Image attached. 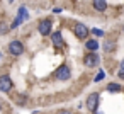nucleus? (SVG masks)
<instances>
[{
	"label": "nucleus",
	"instance_id": "2eb2a0df",
	"mask_svg": "<svg viewBox=\"0 0 124 114\" xmlns=\"http://www.w3.org/2000/svg\"><path fill=\"white\" fill-rule=\"evenodd\" d=\"M117 75H119V78L124 80V60L121 61V66H119V73H117Z\"/></svg>",
	"mask_w": 124,
	"mask_h": 114
},
{
	"label": "nucleus",
	"instance_id": "aec40b11",
	"mask_svg": "<svg viewBox=\"0 0 124 114\" xmlns=\"http://www.w3.org/2000/svg\"><path fill=\"white\" fill-rule=\"evenodd\" d=\"M12 2H14V0H9V4H12Z\"/></svg>",
	"mask_w": 124,
	"mask_h": 114
},
{
	"label": "nucleus",
	"instance_id": "4468645a",
	"mask_svg": "<svg viewBox=\"0 0 124 114\" xmlns=\"http://www.w3.org/2000/svg\"><path fill=\"white\" fill-rule=\"evenodd\" d=\"M9 31H10V27L7 24H0V34H7Z\"/></svg>",
	"mask_w": 124,
	"mask_h": 114
},
{
	"label": "nucleus",
	"instance_id": "6ab92c4d",
	"mask_svg": "<svg viewBox=\"0 0 124 114\" xmlns=\"http://www.w3.org/2000/svg\"><path fill=\"white\" fill-rule=\"evenodd\" d=\"M93 112H95V114H102V112H97V109H95V111H93Z\"/></svg>",
	"mask_w": 124,
	"mask_h": 114
},
{
	"label": "nucleus",
	"instance_id": "1a4fd4ad",
	"mask_svg": "<svg viewBox=\"0 0 124 114\" xmlns=\"http://www.w3.org/2000/svg\"><path fill=\"white\" fill-rule=\"evenodd\" d=\"M85 48L88 51H97L99 49V41L97 39H87L85 41Z\"/></svg>",
	"mask_w": 124,
	"mask_h": 114
},
{
	"label": "nucleus",
	"instance_id": "20e7f679",
	"mask_svg": "<svg viewBox=\"0 0 124 114\" xmlns=\"http://www.w3.org/2000/svg\"><path fill=\"white\" fill-rule=\"evenodd\" d=\"M56 78L58 80H70V77H71V68L68 66V65H60L58 66V70H56Z\"/></svg>",
	"mask_w": 124,
	"mask_h": 114
},
{
	"label": "nucleus",
	"instance_id": "412c9836",
	"mask_svg": "<svg viewBox=\"0 0 124 114\" xmlns=\"http://www.w3.org/2000/svg\"><path fill=\"white\" fill-rule=\"evenodd\" d=\"M0 111H2V104H0Z\"/></svg>",
	"mask_w": 124,
	"mask_h": 114
},
{
	"label": "nucleus",
	"instance_id": "f03ea898",
	"mask_svg": "<svg viewBox=\"0 0 124 114\" xmlns=\"http://www.w3.org/2000/svg\"><path fill=\"white\" fill-rule=\"evenodd\" d=\"M9 53H10L12 56H21V55L24 53V44H22L19 39L10 41V43H9Z\"/></svg>",
	"mask_w": 124,
	"mask_h": 114
},
{
	"label": "nucleus",
	"instance_id": "0eeeda50",
	"mask_svg": "<svg viewBox=\"0 0 124 114\" xmlns=\"http://www.w3.org/2000/svg\"><path fill=\"white\" fill-rule=\"evenodd\" d=\"M12 87H14V83H12V78L9 77V75H2L0 77V92H10L12 90Z\"/></svg>",
	"mask_w": 124,
	"mask_h": 114
},
{
	"label": "nucleus",
	"instance_id": "7ed1b4c3",
	"mask_svg": "<svg viewBox=\"0 0 124 114\" xmlns=\"http://www.w3.org/2000/svg\"><path fill=\"white\" fill-rule=\"evenodd\" d=\"M73 33H75V36H77L78 39H87V36H88L90 29H88L85 24H82V22H77V24L73 26Z\"/></svg>",
	"mask_w": 124,
	"mask_h": 114
},
{
	"label": "nucleus",
	"instance_id": "dca6fc26",
	"mask_svg": "<svg viewBox=\"0 0 124 114\" xmlns=\"http://www.w3.org/2000/svg\"><path fill=\"white\" fill-rule=\"evenodd\" d=\"M104 77H105V73H104V72H99V73L95 75V82H100Z\"/></svg>",
	"mask_w": 124,
	"mask_h": 114
},
{
	"label": "nucleus",
	"instance_id": "f257e3e1",
	"mask_svg": "<svg viewBox=\"0 0 124 114\" xmlns=\"http://www.w3.org/2000/svg\"><path fill=\"white\" fill-rule=\"evenodd\" d=\"M83 63H85L87 68H95V66H99L100 58H99V55H97L95 51H88V53L83 56Z\"/></svg>",
	"mask_w": 124,
	"mask_h": 114
},
{
	"label": "nucleus",
	"instance_id": "9d476101",
	"mask_svg": "<svg viewBox=\"0 0 124 114\" xmlns=\"http://www.w3.org/2000/svg\"><path fill=\"white\" fill-rule=\"evenodd\" d=\"M93 9L99 10V12H104L107 9V2L105 0H93Z\"/></svg>",
	"mask_w": 124,
	"mask_h": 114
},
{
	"label": "nucleus",
	"instance_id": "f8f14e48",
	"mask_svg": "<svg viewBox=\"0 0 124 114\" xmlns=\"http://www.w3.org/2000/svg\"><path fill=\"white\" fill-rule=\"evenodd\" d=\"M17 17H19L21 21H26V19L29 17V14H27V9H26V7H21V9H19V16H17Z\"/></svg>",
	"mask_w": 124,
	"mask_h": 114
},
{
	"label": "nucleus",
	"instance_id": "ddd939ff",
	"mask_svg": "<svg viewBox=\"0 0 124 114\" xmlns=\"http://www.w3.org/2000/svg\"><path fill=\"white\" fill-rule=\"evenodd\" d=\"M107 90H109V92H121L122 89H121L119 83H109V85H107Z\"/></svg>",
	"mask_w": 124,
	"mask_h": 114
},
{
	"label": "nucleus",
	"instance_id": "39448f33",
	"mask_svg": "<svg viewBox=\"0 0 124 114\" xmlns=\"http://www.w3.org/2000/svg\"><path fill=\"white\" fill-rule=\"evenodd\" d=\"M99 102H100V94L99 92H93L87 97V109L90 112H93L97 107H99Z\"/></svg>",
	"mask_w": 124,
	"mask_h": 114
},
{
	"label": "nucleus",
	"instance_id": "4be33fe9",
	"mask_svg": "<svg viewBox=\"0 0 124 114\" xmlns=\"http://www.w3.org/2000/svg\"><path fill=\"white\" fill-rule=\"evenodd\" d=\"M122 31H124V27H122Z\"/></svg>",
	"mask_w": 124,
	"mask_h": 114
},
{
	"label": "nucleus",
	"instance_id": "423d86ee",
	"mask_svg": "<svg viewBox=\"0 0 124 114\" xmlns=\"http://www.w3.org/2000/svg\"><path fill=\"white\" fill-rule=\"evenodd\" d=\"M51 29H53L51 19H44V21H41L39 26H38V31H39L41 36H49V34H51Z\"/></svg>",
	"mask_w": 124,
	"mask_h": 114
},
{
	"label": "nucleus",
	"instance_id": "9b49d317",
	"mask_svg": "<svg viewBox=\"0 0 124 114\" xmlns=\"http://www.w3.org/2000/svg\"><path fill=\"white\" fill-rule=\"evenodd\" d=\"M114 49H116V41H105L104 43V51L105 53H110Z\"/></svg>",
	"mask_w": 124,
	"mask_h": 114
},
{
	"label": "nucleus",
	"instance_id": "6e6552de",
	"mask_svg": "<svg viewBox=\"0 0 124 114\" xmlns=\"http://www.w3.org/2000/svg\"><path fill=\"white\" fill-rule=\"evenodd\" d=\"M49 36H51V43H53L56 48L65 46V41H63V36H61V33H60V31H58V33H51Z\"/></svg>",
	"mask_w": 124,
	"mask_h": 114
},
{
	"label": "nucleus",
	"instance_id": "a211bd4d",
	"mask_svg": "<svg viewBox=\"0 0 124 114\" xmlns=\"http://www.w3.org/2000/svg\"><path fill=\"white\" fill-rule=\"evenodd\" d=\"M60 114H73V112H70V111H61Z\"/></svg>",
	"mask_w": 124,
	"mask_h": 114
},
{
	"label": "nucleus",
	"instance_id": "f3484780",
	"mask_svg": "<svg viewBox=\"0 0 124 114\" xmlns=\"http://www.w3.org/2000/svg\"><path fill=\"white\" fill-rule=\"evenodd\" d=\"M92 33H93L95 36H104V31H102V29H92Z\"/></svg>",
	"mask_w": 124,
	"mask_h": 114
}]
</instances>
